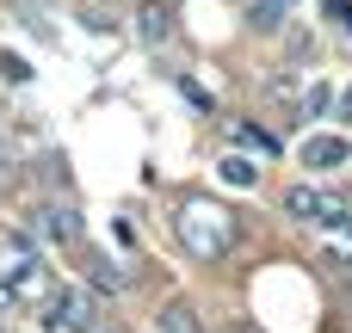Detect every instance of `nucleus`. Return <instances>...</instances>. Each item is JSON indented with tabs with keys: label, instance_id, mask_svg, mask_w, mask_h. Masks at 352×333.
Listing matches in <instances>:
<instances>
[{
	"label": "nucleus",
	"instance_id": "1",
	"mask_svg": "<svg viewBox=\"0 0 352 333\" xmlns=\"http://www.w3.org/2000/svg\"><path fill=\"white\" fill-rule=\"evenodd\" d=\"M173 229H179V241H186L192 260H223V253L235 247V235H241L235 210L217 204V198H186L179 216H173Z\"/></svg>",
	"mask_w": 352,
	"mask_h": 333
},
{
	"label": "nucleus",
	"instance_id": "2",
	"mask_svg": "<svg viewBox=\"0 0 352 333\" xmlns=\"http://www.w3.org/2000/svg\"><path fill=\"white\" fill-rule=\"evenodd\" d=\"M0 278H6V290H12V303H50L56 297V284H50V266L37 260V247L31 241H19V235H0Z\"/></svg>",
	"mask_w": 352,
	"mask_h": 333
},
{
	"label": "nucleus",
	"instance_id": "3",
	"mask_svg": "<svg viewBox=\"0 0 352 333\" xmlns=\"http://www.w3.org/2000/svg\"><path fill=\"white\" fill-rule=\"evenodd\" d=\"M352 210V198L340 192H322V185H291L285 192V216H297V222H316V229H340Z\"/></svg>",
	"mask_w": 352,
	"mask_h": 333
},
{
	"label": "nucleus",
	"instance_id": "4",
	"mask_svg": "<svg viewBox=\"0 0 352 333\" xmlns=\"http://www.w3.org/2000/svg\"><path fill=\"white\" fill-rule=\"evenodd\" d=\"M50 328H68V333H99V303H93V290H80V284H62L56 297H50V315H43Z\"/></svg>",
	"mask_w": 352,
	"mask_h": 333
},
{
	"label": "nucleus",
	"instance_id": "5",
	"mask_svg": "<svg viewBox=\"0 0 352 333\" xmlns=\"http://www.w3.org/2000/svg\"><path fill=\"white\" fill-rule=\"evenodd\" d=\"M31 222H37V235H50V241H80V210L74 204H37L31 210Z\"/></svg>",
	"mask_w": 352,
	"mask_h": 333
},
{
	"label": "nucleus",
	"instance_id": "6",
	"mask_svg": "<svg viewBox=\"0 0 352 333\" xmlns=\"http://www.w3.org/2000/svg\"><path fill=\"white\" fill-rule=\"evenodd\" d=\"M346 161H352L346 136H309V142H303V167H316V173H334V167H346Z\"/></svg>",
	"mask_w": 352,
	"mask_h": 333
},
{
	"label": "nucleus",
	"instance_id": "7",
	"mask_svg": "<svg viewBox=\"0 0 352 333\" xmlns=\"http://www.w3.org/2000/svg\"><path fill=\"white\" fill-rule=\"evenodd\" d=\"M155 333H204V321H198V309H192V303H179V297H173V303H161V309H155Z\"/></svg>",
	"mask_w": 352,
	"mask_h": 333
},
{
	"label": "nucleus",
	"instance_id": "8",
	"mask_svg": "<svg viewBox=\"0 0 352 333\" xmlns=\"http://www.w3.org/2000/svg\"><path fill=\"white\" fill-rule=\"evenodd\" d=\"M136 19H142V25H136L142 43H167V31H173V6H167V0H148Z\"/></svg>",
	"mask_w": 352,
	"mask_h": 333
},
{
	"label": "nucleus",
	"instance_id": "9",
	"mask_svg": "<svg viewBox=\"0 0 352 333\" xmlns=\"http://www.w3.org/2000/svg\"><path fill=\"white\" fill-rule=\"evenodd\" d=\"M229 136H235V142H248V148H260V154H278V136H272L266 124H248V117H229Z\"/></svg>",
	"mask_w": 352,
	"mask_h": 333
},
{
	"label": "nucleus",
	"instance_id": "10",
	"mask_svg": "<svg viewBox=\"0 0 352 333\" xmlns=\"http://www.w3.org/2000/svg\"><path fill=\"white\" fill-rule=\"evenodd\" d=\"M303 87H309L303 74H278V80H272V105H285V111H303Z\"/></svg>",
	"mask_w": 352,
	"mask_h": 333
},
{
	"label": "nucleus",
	"instance_id": "11",
	"mask_svg": "<svg viewBox=\"0 0 352 333\" xmlns=\"http://www.w3.org/2000/svg\"><path fill=\"white\" fill-rule=\"evenodd\" d=\"M322 111H334V87L328 80H309L303 87V117H322Z\"/></svg>",
	"mask_w": 352,
	"mask_h": 333
},
{
	"label": "nucleus",
	"instance_id": "12",
	"mask_svg": "<svg viewBox=\"0 0 352 333\" xmlns=\"http://www.w3.org/2000/svg\"><path fill=\"white\" fill-rule=\"evenodd\" d=\"M223 179H229V185H241V192H248V185H260V167H254V161H248V154H229V161H223Z\"/></svg>",
	"mask_w": 352,
	"mask_h": 333
},
{
	"label": "nucleus",
	"instance_id": "13",
	"mask_svg": "<svg viewBox=\"0 0 352 333\" xmlns=\"http://www.w3.org/2000/svg\"><path fill=\"white\" fill-rule=\"evenodd\" d=\"M0 74H6V80H31V68H25V62H19V56H12V49H6V56H0Z\"/></svg>",
	"mask_w": 352,
	"mask_h": 333
},
{
	"label": "nucleus",
	"instance_id": "14",
	"mask_svg": "<svg viewBox=\"0 0 352 333\" xmlns=\"http://www.w3.org/2000/svg\"><path fill=\"white\" fill-rule=\"evenodd\" d=\"M322 6H328V12L340 19V31H346V37H352V0H322Z\"/></svg>",
	"mask_w": 352,
	"mask_h": 333
},
{
	"label": "nucleus",
	"instance_id": "15",
	"mask_svg": "<svg viewBox=\"0 0 352 333\" xmlns=\"http://www.w3.org/2000/svg\"><path fill=\"white\" fill-rule=\"evenodd\" d=\"M334 105H340V117H346V124H352V87H346V93H340V99H334Z\"/></svg>",
	"mask_w": 352,
	"mask_h": 333
},
{
	"label": "nucleus",
	"instance_id": "16",
	"mask_svg": "<svg viewBox=\"0 0 352 333\" xmlns=\"http://www.w3.org/2000/svg\"><path fill=\"white\" fill-rule=\"evenodd\" d=\"M340 235H346V241H352V210H346V222H340Z\"/></svg>",
	"mask_w": 352,
	"mask_h": 333
},
{
	"label": "nucleus",
	"instance_id": "17",
	"mask_svg": "<svg viewBox=\"0 0 352 333\" xmlns=\"http://www.w3.org/2000/svg\"><path fill=\"white\" fill-rule=\"evenodd\" d=\"M0 179H6V148H0Z\"/></svg>",
	"mask_w": 352,
	"mask_h": 333
},
{
	"label": "nucleus",
	"instance_id": "18",
	"mask_svg": "<svg viewBox=\"0 0 352 333\" xmlns=\"http://www.w3.org/2000/svg\"><path fill=\"white\" fill-rule=\"evenodd\" d=\"M272 6H291V0H272Z\"/></svg>",
	"mask_w": 352,
	"mask_h": 333
}]
</instances>
